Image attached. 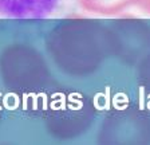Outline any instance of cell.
Returning a JSON list of instances; mask_svg holds the SVG:
<instances>
[{"mask_svg":"<svg viewBox=\"0 0 150 145\" xmlns=\"http://www.w3.org/2000/svg\"><path fill=\"white\" fill-rule=\"evenodd\" d=\"M48 51L63 71L86 75L112 53L111 30L91 19H67L48 35Z\"/></svg>","mask_w":150,"mask_h":145,"instance_id":"obj_1","label":"cell"},{"mask_svg":"<svg viewBox=\"0 0 150 145\" xmlns=\"http://www.w3.org/2000/svg\"><path fill=\"white\" fill-rule=\"evenodd\" d=\"M70 0H0L1 19H46L59 14Z\"/></svg>","mask_w":150,"mask_h":145,"instance_id":"obj_2","label":"cell"},{"mask_svg":"<svg viewBox=\"0 0 150 145\" xmlns=\"http://www.w3.org/2000/svg\"><path fill=\"white\" fill-rule=\"evenodd\" d=\"M138 8L150 15V0H141V3H139V6H138Z\"/></svg>","mask_w":150,"mask_h":145,"instance_id":"obj_5","label":"cell"},{"mask_svg":"<svg viewBox=\"0 0 150 145\" xmlns=\"http://www.w3.org/2000/svg\"><path fill=\"white\" fill-rule=\"evenodd\" d=\"M139 82L141 86L150 92V54H147L144 58V60L141 62L139 66Z\"/></svg>","mask_w":150,"mask_h":145,"instance_id":"obj_4","label":"cell"},{"mask_svg":"<svg viewBox=\"0 0 150 145\" xmlns=\"http://www.w3.org/2000/svg\"><path fill=\"white\" fill-rule=\"evenodd\" d=\"M84 11L97 15H118L130 7H138L141 0H78Z\"/></svg>","mask_w":150,"mask_h":145,"instance_id":"obj_3","label":"cell"}]
</instances>
